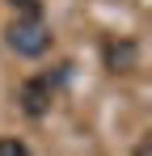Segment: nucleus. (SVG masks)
Instances as JSON below:
<instances>
[{
  "mask_svg": "<svg viewBox=\"0 0 152 156\" xmlns=\"http://www.w3.org/2000/svg\"><path fill=\"white\" fill-rule=\"evenodd\" d=\"M101 55H106V68H110V72H131V68L139 63V47H135L131 38H110V42L101 47Z\"/></svg>",
  "mask_w": 152,
  "mask_h": 156,
  "instance_id": "obj_3",
  "label": "nucleus"
},
{
  "mask_svg": "<svg viewBox=\"0 0 152 156\" xmlns=\"http://www.w3.org/2000/svg\"><path fill=\"white\" fill-rule=\"evenodd\" d=\"M51 101H55V80L51 76H30L21 89H17V105H21L30 118H42L51 110Z\"/></svg>",
  "mask_w": 152,
  "mask_h": 156,
  "instance_id": "obj_2",
  "label": "nucleus"
},
{
  "mask_svg": "<svg viewBox=\"0 0 152 156\" xmlns=\"http://www.w3.org/2000/svg\"><path fill=\"white\" fill-rule=\"evenodd\" d=\"M135 156H152V148H148V144H139V148H135Z\"/></svg>",
  "mask_w": 152,
  "mask_h": 156,
  "instance_id": "obj_6",
  "label": "nucleus"
},
{
  "mask_svg": "<svg viewBox=\"0 0 152 156\" xmlns=\"http://www.w3.org/2000/svg\"><path fill=\"white\" fill-rule=\"evenodd\" d=\"M0 156H30V148H25L21 139H9V135H0Z\"/></svg>",
  "mask_w": 152,
  "mask_h": 156,
  "instance_id": "obj_4",
  "label": "nucleus"
},
{
  "mask_svg": "<svg viewBox=\"0 0 152 156\" xmlns=\"http://www.w3.org/2000/svg\"><path fill=\"white\" fill-rule=\"evenodd\" d=\"M9 47L17 55H42L51 47V30L42 26V17H17L13 26H9Z\"/></svg>",
  "mask_w": 152,
  "mask_h": 156,
  "instance_id": "obj_1",
  "label": "nucleus"
},
{
  "mask_svg": "<svg viewBox=\"0 0 152 156\" xmlns=\"http://www.w3.org/2000/svg\"><path fill=\"white\" fill-rule=\"evenodd\" d=\"M13 9H21L25 17H38V0H9Z\"/></svg>",
  "mask_w": 152,
  "mask_h": 156,
  "instance_id": "obj_5",
  "label": "nucleus"
}]
</instances>
